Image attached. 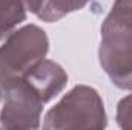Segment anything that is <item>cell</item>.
Here are the masks:
<instances>
[{"label": "cell", "mask_w": 132, "mask_h": 130, "mask_svg": "<svg viewBox=\"0 0 132 130\" xmlns=\"http://www.w3.org/2000/svg\"><path fill=\"white\" fill-rule=\"evenodd\" d=\"M68 84L66 70L45 58L25 78L3 92L0 126L5 129H37L43 106L55 98Z\"/></svg>", "instance_id": "1"}, {"label": "cell", "mask_w": 132, "mask_h": 130, "mask_svg": "<svg viewBox=\"0 0 132 130\" xmlns=\"http://www.w3.org/2000/svg\"><path fill=\"white\" fill-rule=\"evenodd\" d=\"M98 60L114 86L132 90V0H115L103 20Z\"/></svg>", "instance_id": "2"}, {"label": "cell", "mask_w": 132, "mask_h": 130, "mask_svg": "<svg viewBox=\"0 0 132 130\" xmlns=\"http://www.w3.org/2000/svg\"><path fill=\"white\" fill-rule=\"evenodd\" d=\"M49 51V38L37 25H25L0 41V90L25 78Z\"/></svg>", "instance_id": "3"}, {"label": "cell", "mask_w": 132, "mask_h": 130, "mask_svg": "<svg viewBox=\"0 0 132 130\" xmlns=\"http://www.w3.org/2000/svg\"><path fill=\"white\" fill-rule=\"evenodd\" d=\"M43 129H104L108 116L100 94L89 86H75L43 119Z\"/></svg>", "instance_id": "4"}, {"label": "cell", "mask_w": 132, "mask_h": 130, "mask_svg": "<svg viewBox=\"0 0 132 130\" xmlns=\"http://www.w3.org/2000/svg\"><path fill=\"white\" fill-rule=\"evenodd\" d=\"M28 17L23 0H0V41L17 29Z\"/></svg>", "instance_id": "5"}, {"label": "cell", "mask_w": 132, "mask_h": 130, "mask_svg": "<svg viewBox=\"0 0 132 130\" xmlns=\"http://www.w3.org/2000/svg\"><path fill=\"white\" fill-rule=\"evenodd\" d=\"M91 2L92 0H45V5L37 15L46 23L59 22L66 15L83 9Z\"/></svg>", "instance_id": "6"}, {"label": "cell", "mask_w": 132, "mask_h": 130, "mask_svg": "<svg viewBox=\"0 0 132 130\" xmlns=\"http://www.w3.org/2000/svg\"><path fill=\"white\" fill-rule=\"evenodd\" d=\"M117 124L123 130H132V94L121 98L117 104Z\"/></svg>", "instance_id": "7"}, {"label": "cell", "mask_w": 132, "mask_h": 130, "mask_svg": "<svg viewBox=\"0 0 132 130\" xmlns=\"http://www.w3.org/2000/svg\"><path fill=\"white\" fill-rule=\"evenodd\" d=\"M28 12H32V14H38L40 9L43 8L45 5V0H23Z\"/></svg>", "instance_id": "8"}, {"label": "cell", "mask_w": 132, "mask_h": 130, "mask_svg": "<svg viewBox=\"0 0 132 130\" xmlns=\"http://www.w3.org/2000/svg\"><path fill=\"white\" fill-rule=\"evenodd\" d=\"M2 98H3V92L0 90V101H2Z\"/></svg>", "instance_id": "9"}]
</instances>
